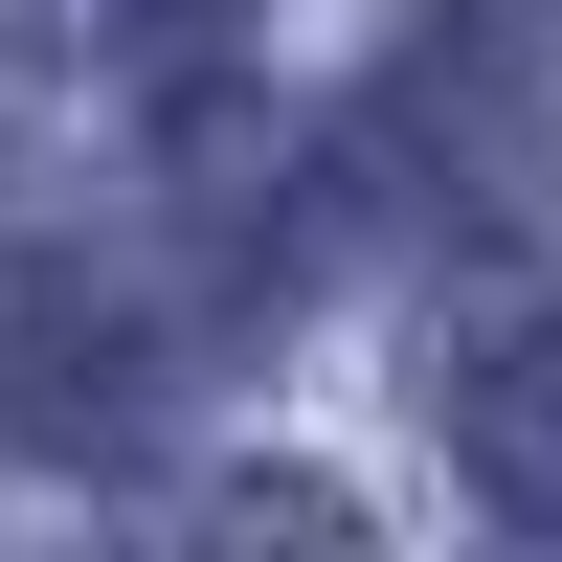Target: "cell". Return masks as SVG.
<instances>
[{"label":"cell","instance_id":"cell-1","mask_svg":"<svg viewBox=\"0 0 562 562\" xmlns=\"http://www.w3.org/2000/svg\"><path fill=\"white\" fill-rule=\"evenodd\" d=\"M450 450H473L495 495H562V315H495V338L450 360Z\"/></svg>","mask_w":562,"mask_h":562},{"label":"cell","instance_id":"cell-2","mask_svg":"<svg viewBox=\"0 0 562 562\" xmlns=\"http://www.w3.org/2000/svg\"><path fill=\"white\" fill-rule=\"evenodd\" d=\"M135 562H360V495L338 473H203Z\"/></svg>","mask_w":562,"mask_h":562},{"label":"cell","instance_id":"cell-3","mask_svg":"<svg viewBox=\"0 0 562 562\" xmlns=\"http://www.w3.org/2000/svg\"><path fill=\"white\" fill-rule=\"evenodd\" d=\"M0 158H23V45H0Z\"/></svg>","mask_w":562,"mask_h":562},{"label":"cell","instance_id":"cell-4","mask_svg":"<svg viewBox=\"0 0 562 562\" xmlns=\"http://www.w3.org/2000/svg\"><path fill=\"white\" fill-rule=\"evenodd\" d=\"M135 23H180V0H135Z\"/></svg>","mask_w":562,"mask_h":562}]
</instances>
